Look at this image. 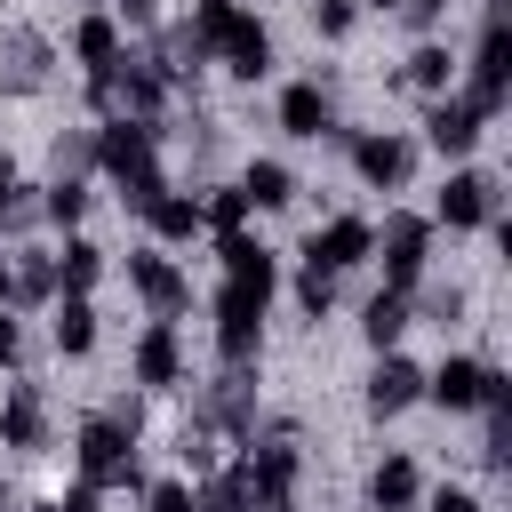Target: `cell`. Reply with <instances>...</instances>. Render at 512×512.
I'll return each mask as SVG.
<instances>
[{
	"label": "cell",
	"mask_w": 512,
	"mask_h": 512,
	"mask_svg": "<svg viewBox=\"0 0 512 512\" xmlns=\"http://www.w3.org/2000/svg\"><path fill=\"white\" fill-rule=\"evenodd\" d=\"M88 104L104 112V120H160V104H168V80L144 64V56H112L104 72H88Z\"/></svg>",
	"instance_id": "obj_1"
},
{
	"label": "cell",
	"mask_w": 512,
	"mask_h": 512,
	"mask_svg": "<svg viewBox=\"0 0 512 512\" xmlns=\"http://www.w3.org/2000/svg\"><path fill=\"white\" fill-rule=\"evenodd\" d=\"M80 480L88 488H144V464H136V432L104 408L80 424Z\"/></svg>",
	"instance_id": "obj_2"
},
{
	"label": "cell",
	"mask_w": 512,
	"mask_h": 512,
	"mask_svg": "<svg viewBox=\"0 0 512 512\" xmlns=\"http://www.w3.org/2000/svg\"><path fill=\"white\" fill-rule=\"evenodd\" d=\"M264 288H248V280H224L216 288V360L224 368H256V352H264Z\"/></svg>",
	"instance_id": "obj_3"
},
{
	"label": "cell",
	"mask_w": 512,
	"mask_h": 512,
	"mask_svg": "<svg viewBox=\"0 0 512 512\" xmlns=\"http://www.w3.org/2000/svg\"><path fill=\"white\" fill-rule=\"evenodd\" d=\"M464 96H472L488 120H496L504 96H512V8H504V0L480 16V48H472V80H464Z\"/></svg>",
	"instance_id": "obj_4"
},
{
	"label": "cell",
	"mask_w": 512,
	"mask_h": 512,
	"mask_svg": "<svg viewBox=\"0 0 512 512\" xmlns=\"http://www.w3.org/2000/svg\"><path fill=\"white\" fill-rule=\"evenodd\" d=\"M368 256H384V288H400V296H408V288L424 280V264H432V216H408V208H392Z\"/></svg>",
	"instance_id": "obj_5"
},
{
	"label": "cell",
	"mask_w": 512,
	"mask_h": 512,
	"mask_svg": "<svg viewBox=\"0 0 512 512\" xmlns=\"http://www.w3.org/2000/svg\"><path fill=\"white\" fill-rule=\"evenodd\" d=\"M504 392H512V384H504L488 360H464V352L424 376V400H440L448 416H472V408H488V400H504Z\"/></svg>",
	"instance_id": "obj_6"
},
{
	"label": "cell",
	"mask_w": 512,
	"mask_h": 512,
	"mask_svg": "<svg viewBox=\"0 0 512 512\" xmlns=\"http://www.w3.org/2000/svg\"><path fill=\"white\" fill-rule=\"evenodd\" d=\"M96 168H104L112 184L160 168V120H104V128H96Z\"/></svg>",
	"instance_id": "obj_7"
},
{
	"label": "cell",
	"mask_w": 512,
	"mask_h": 512,
	"mask_svg": "<svg viewBox=\"0 0 512 512\" xmlns=\"http://www.w3.org/2000/svg\"><path fill=\"white\" fill-rule=\"evenodd\" d=\"M480 128H488V112H480L472 96H432V104H424V144H432L440 160H464V152L480 144Z\"/></svg>",
	"instance_id": "obj_8"
},
{
	"label": "cell",
	"mask_w": 512,
	"mask_h": 512,
	"mask_svg": "<svg viewBox=\"0 0 512 512\" xmlns=\"http://www.w3.org/2000/svg\"><path fill=\"white\" fill-rule=\"evenodd\" d=\"M48 64H56V48H48L32 24H8V32H0V96L48 88Z\"/></svg>",
	"instance_id": "obj_9"
},
{
	"label": "cell",
	"mask_w": 512,
	"mask_h": 512,
	"mask_svg": "<svg viewBox=\"0 0 512 512\" xmlns=\"http://www.w3.org/2000/svg\"><path fill=\"white\" fill-rule=\"evenodd\" d=\"M216 64H224L232 80H264V72H272V32H264L248 8H232L224 32H216Z\"/></svg>",
	"instance_id": "obj_10"
},
{
	"label": "cell",
	"mask_w": 512,
	"mask_h": 512,
	"mask_svg": "<svg viewBox=\"0 0 512 512\" xmlns=\"http://www.w3.org/2000/svg\"><path fill=\"white\" fill-rule=\"evenodd\" d=\"M352 168H360V184H368V192H400V184H408V168H416V144H408V136H392V128L352 136Z\"/></svg>",
	"instance_id": "obj_11"
},
{
	"label": "cell",
	"mask_w": 512,
	"mask_h": 512,
	"mask_svg": "<svg viewBox=\"0 0 512 512\" xmlns=\"http://www.w3.org/2000/svg\"><path fill=\"white\" fill-rule=\"evenodd\" d=\"M432 216H440L448 232H480V224H496V184H488L480 168H456V176L440 184Z\"/></svg>",
	"instance_id": "obj_12"
},
{
	"label": "cell",
	"mask_w": 512,
	"mask_h": 512,
	"mask_svg": "<svg viewBox=\"0 0 512 512\" xmlns=\"http://www.w3.org/2000/svg\"><path fill=\"white\" fill-rule=\"evenodd\" d=\"M368 248H376V224H368V216H328V224L304 240V264L352 272V264H368Z\"/></svg>",
	"instance_id": "obj_13"
},
{
	"label": "cell",
	"mask_w": 512,
	"mask_h": 512,
	"mask_svg": "<svg viewBox=\"0 0 512 512\" xmlns=\"http://www.w3.org/2000/svg\"><path fill=\"white\" fill-rule=\"evenodd\" d=\"M128 280H136V296L152 304V320H176V312H192V280L160 256V248H136L128 256Z\"/></svg>",
	"instance_id": "obj_14"
},
{
	"label": "cell",
	"mask_w": 512,
	"mask_h": 512,
	"mask_svg": "<svg viewBox=\"0 0 512 512\" xmlns=\"http://www.w3.org/2000/svg\"><path fill=\"white\" fill-rule=\"evenodd\" d=\"M128 368H136L144 392H176V384H184V336H176V320H152V328L136 336V360H128Z\"/></svg>",
	"instance_id": "obj_15"
},
{
	"label": "cell",
	"mask_w": 512,
	"mask_h": 512,
	"mask_svg": "<svg viewBox=\"0 0 512 512\" xmlns=\"http://www.w3.org/2000/svg\"><path fill=\"white\" fill-rule=\"evenodd\" d=\"M0 448H16V456L48 448V400H40V384H8V400H0Z\"/></svg>",
	"instance_id": "obj_16"
},
{
	"label": "cell",
	"mask_w": 512,
	"mask_h": 512,
	"mask_svg": "<svg viewBox=\"0 0 512 512\" xmlns=\"http://www.w3.org/2000/svg\"><path fill=\"white\" fill-rule=\"evenodd\" d=\"M280 128L304 136V144H320V136L336 128V96H328L320 80H288V88H280Z\"/></svg>",
	"instance_id": "obj_17"
},
{
	"label": "cell",
	"mask_w": 512,
	"mask_h": 512,
	"mask_svg": "<svg viewBox=\"0 0 512 512\" xmlns=\"http://www.w3.org/2000/svg\"><path fill=\"white\" fill-rule=\"evenodd\" d=\"M416 400H424V368H416L408 352H384L376 376H368V416H400V408H416Z\"/></svg>",
	"instance_id": "obj_18"
},
{
	"label": "cell",
	"mask_w": 512,
	"mask_h": 512,
	"mask_svg": "<svg viewBox=\"0 0 512 512\" xmlns=\"http://www.w3.org/2000/svg\"><path fill=\"white\" fill-rule=\"evenodd\" d=\"M368 504H376V512H416V504H424V472H416V456H384V464L368 472Z\"/></svg>",
	"instance_id": "obj_19"
},
{
	"label": "cell",
	"mask_w": 512,
	"mask_h": 512,
	"mask_svg": "<svg viewBox=\"0 0 512 512\" xmlns=\"http://www.w3.org/2000/svg\"><path fill=\"white\" fill-rule=\"evenodd\" d=\"M144 224H152V240H160V248H176V240H200V232H208V224H200V192H176V184L144 208Z\"/></svg>",
	"instance_id": "obj_20"
},
{
	"label": "cell",
	"mask_w": 512,
	"mask_h": 512,
	"mask_svg": "<svg viewBox=\"0 0 512 512\" xmlns=\"http://www.w3.org/2000/svg\"><path fill=\"white\" fill-rule=\"evenodd\" d=\"M48 336H56V352H64V360H88V352H96V304H88V296H56Z\"/></svg>",
	"instance_id": "obj_21"
},
{
	"label": "cell",
	"mask_w": 512,
	"mask_h": 512,
	"mask_svg": "<svg viewBox=\"0 0 512 512\" xmlns=\"http://www.w3.org/2000/svg\"><path fill=\"white\" fill-rule=\"evenodd\" d=\"M8 304H56V256H40V248L8 256Z\"/></svg>",
	"instance_id": "obj_22"
},
{
	"label": "cell",
	"mask_w": 512,
	"mask_h": 512,
	"mask_svg": "<svg viewBox=\"0 0 512 512\" xmlns=\"http://www.w3.org/2000/svg\"><path fill=\"white\" fill-rule=\"evenodd\" d=\"M448 80H456V56H448L440 40H416V56L400 64V88H416V96H448Z\"/></svg>",
	"instance_id": "obj_23"
},
{
	"label": "cell",
	"mask_w": 512,
	"mask_h": 512,
	"mask_svg": "<svg viewBox=\"0 0 512 512\" xmlns=\"http://www.w3.org/2000/svg\"><path fill=\"white\" fill-rule=\"evenodd\" d=\"M96 280H104V248L72 232V240H64V256H56V296H88Z\"/></svg>",
	"instance_id": "obj_24"
},
{
	"label": "cell",
	"mask_w": 512,
	"mask_h": 512,
	"mask_svg": "<svg viewBox=\"0 0 512 512\" xmlns=\"http://www.w3.org/2000/svg\"><path fill=\"white\" fill-rule=\"evenodd\" d=\"M360 336H368L376 352H392V344L408 336V296H400V288H376L368 312H360Z\"/></svg>",
	"instance_id": "obj_25"
},
{
	"label": "cell",
	"mask_w": 512,
	"mask_h": 512,
	"mask_svg": "<svg viewBox=\"0 0 512 512\" xmlns=\"http://www.w3.org/2000/svg\"><path fill=\"white\" fill-rule=\"evenodd\" d=\"M240 192H248V208H288V200H296V168H288V160H248Z\"/></svg>",
	"instance_id": "obj_26"
},
{
	"label": "cell",
	"mask_w": 512,
	"mask_h": 512,
	"mask_svg": "<svg viewBox=\"0 0 512 512\" xmlns=\"http://www.w3.org/2000/svg\"><path fill=\"white\" fill-rule=\"evenodd\" d=\"M72 56H80L88 72H104V64L120 56V16H80V24H72Z\"/></svg>",
	"instance_id": "obj_27"
},
{
	"label": "cell",
	"mask_w": 512,
	"mask_h": 512,
	"mask_svg": "<svg viewBox=\"0 0 512 512\" xmlns=\"http://www.w3.org/2000/svg\"><path fill=\"white\" fill-rule=\"evenodd\" d=\"M40 216L72 232V224L88 216V184H80V176H48V184H40Z\"/></svg>",
	"instance_id": "obj_28"
},
{
	"label": "cell",
	"mask_w": 512,
	"mask_h": 512,
	"mask_svg": "<svg viewBox=\"0 0 512 512\" xmlns=\"http://www.w3.org/2000/svg\"><path fill=\"white\" fill-rule=\"evenodd\" d=\"M96 168V128H64L48 144V176H88Z\"/></svg>",
	"instance_id": "obj_29"
},
{
	"label": "cell",
	"mask_w": 512,
	"mask_h": 512,
	"mask_svg": "<svg viewBox=\"0 0 512 512\" xmlns=\"http://www.w3.org/2000/svg\"><path fill=\"white\" fill-rule=\"evenodd\" d=\"M200 224H208V232H248V192H240V184H216V192L200 200Z\"/></svg>",
	"instance_id": "obj_30"
},
{
	"label": "cell",
	"mask_w": 512,
	"mask_h": 512,
	"mask_svg": "<svg viewBox=\"0 0 512 512\" xmlns=\"http://www.w3.org/2000/svg\"><path fill=\"white\" fill-rule=\"evenodd\" d=\"M408 296H416V304H424V320H440V328H448V320H464V288H456V280H432V288L416 280Z\"/></svg>",
	"instance_id": "obj_31"
},
{
	"label": "cell",
	"mask_w": 512,
	"mask_h": 512,
	"mask_svg": "<svg viewBox=\"0 0 512 512\" xmlns=\"http://www.w3.org/2000/svg\"><path fill=\"white\" fill-rule=\"evenodd\" d=\"M296 304H304L312 320H328V304H336V272H320V264H304V272H296Z\"/></svg>",
	"instance_id": "obj_32"
},
{
	"label": "cell",
	"mask_w": 512,
	"mask_h": 512,
	"mask_svg": "<svg viewBox=\"0 0 512 512\" xmlns=\"http://www.w3.org/2000/svg\"><path fill=\"white\" fill-rule=\"evenodd\" d=\"M352 16H360V0H312V24H320V40H344V32H352Z\"/></svg>",
	"instance_id": "obj_33"
},
{
	"label": "cell",
	"mask_w": 512,
	"mask_h": 512,
	"mask_svg": "<svg viewBox=\"0 0 512 512\" xmlns=\"http://www.w3.org/2000/svg\"><path fill=\"white\" fill-rule=\"evenodd\" d=\"M160 192H168V176H160V168H144V176H128V184H120V200H128L136 216H144V208H152Z\"/></svg>",
	"instance_id": "obj_34"
},
{
	"label": "cell",
	"mask_w": 512,
	"mask_h": 512,
	"mask_svg": "<svg viewBox=\"0 0 512 512\" xmlns=\"http://www.w3.org/2000/svg\"><path fill=\"white\" fill-rule=\"evenodd\" d=\"M144 512H192V488L184 480H152L144 488Z\"/></svg>",
	"instance_id": "obj_35"
},
{
	"label": "cell",
	"mask_w": 512,
	"mask_h": 512,
	"mask_svg": "<svg viewBox=\"0 0 512 512\" xmlns=\"http://www.w3.org/2000/svg\"><path fill=\"white\" fill-rule=\"evenodd\" d=\"M440 8H448V0H400L392 16H400L408 32H432V24H440Z\"/></svg>",
	"instance_id": "obj_36"
},
{
	"label": "cell",
	"mask_w": 512,
	"mask_h": 512,
	"mask_svg": "<svg viewBox=\"0 0 512 512\" xmlns=\"http://www.w3.org/2000/svg\"><path fill=\"white\" fill-rule=\"evenodd\" d=\"M112 16H120L128 32H152V24H160V0H112Z\"/></svg>",
	"instance_id": "obj_37"
},
{
	"label": "cell",
	"mask_w": 512,
	"mask_h": 512,
	"mask_svg": "<svg viewBox=\"0 0 512 512\" xmlns=\"http://www.w3.org/2000/svg\"><path fill=\"white\" fill-rule=\"evenodd\" d=\"M16 352H24V328H16L8 304H0V368H16Z\"/></svg>",
	"instance_id": "obj_38"
},
{
	"label": "cell",
	"mask_w": 512,
	"mask_h": 512,
	"mask_svg": "<svg viewBox=\"0 0 512 512\" xmlns=\"http://www.w3.org/2000/svg\"><path fill=\"white\" fill-rule=\"evenodd\" d=\"M424 512H480V496H472V488H440Z\"/></svg>",
	"instance_id": "obj_39"
},
{
	"label": "cell",
	"mask_w": 512,
	"mask_h": 512,
	"mask_svg": "<svg viewBox=\"0 0 512 512\" xmlns=\"http://www.w3.org/2000/svg\"><path fill=\"white\" fill-rule=\"evenodd\" d=\"M96 496H104V488H88V480H80L72 496H56V512H96Z\"/></svg>",
	"instance_id": "obj_40"
},
{
	"label": "cell",
	"mask_w": 512,
	"mask_h": 512,
	"mask_svg": "<svg viewBox=\"0 0 512 512\" xmlns=\"http://www.w3.org/2000/svg\"><path fill=\"white\" fill-rule=\"evenodd\" d=\"M8 192H16V160L0 152V200H8Z\"/></svg>",
	"instance_id": "obj_41"
},
{
	"label": "cell",
	"mask_w": 512,
	"mask_h": 512,
	"mask_svg": "<svg viewBox=\"0 0 512 512\" xmlns=\"http://www.w3.org/2000/svg\"><path fill=\"white\" fill-rule=\"evenodd\" d=\"M0 304H8V256H0Z\"/></svg>",
	"instance_id": "obj_42"
},
{
	"label": "cell",
	"mask_w": 512,
	"mask_h": 512,
	"mask_svg": "<svg viewBox=\"0 0 512 512\" xmlns=\"http://www.w3.org/2000/svg\"><path fill=\"white\" fill-rule=\"evenodd\" d=\"M368 8H384V16H392V8H400V0H368Z\"/></svg>",
	"instance_id": "obj_43"
},
{
	"label": "cell",
	"mask_w": 512,
	"mask_h": 512,
	"mask_svg": "<svg viewBox=\"0 0 512 512\" xmlns=\"http://www.w3.org/2000/svg\"><path fill=\"white\" fill-rule=\"evenodd\" d=\"M32 512H56V504H32Z\"/></svg>",
	"instance_id": "obj_44"
}]
</instances>
